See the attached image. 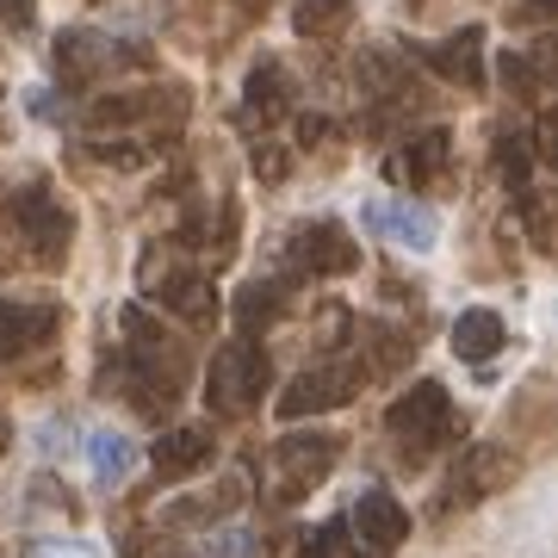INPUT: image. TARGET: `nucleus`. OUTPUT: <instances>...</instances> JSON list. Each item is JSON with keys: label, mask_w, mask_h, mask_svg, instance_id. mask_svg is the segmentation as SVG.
<instances>
[{"label": "nucleus", "mask_w": 558, "mask_h": 558, "mask_svg": "<svg viewBox=\"0 0 558 558\" xmlns=\"http://www.w3.org/2000/svg\"><path fill=\"white\" fill-rule=\"evenodd\" d=\"M119 329H124V366L106 385L131 391V403H137L143 416H168V403H174L180 385H186V348H180L143 304H124Z\"/></svg>", "instance_id": "nucleus-1"}, {"label": "nucleus", "mask_w": 558, "mask_h": 558, "mask_svg": "<svg viewBox=\"0 0 558 558\" xmlns=\"http://www.w3.org/2000/svg\"><path fill=\"white\" fill-rule=\"evenodd\" d=\"M0 223H7V236L25 248V260H32V267H62V260H69V242H75V211H69V205H62V193H50V186H20V193H7Z\"/></svg>", "instance_id": "nucleus-2"}, {"label": "nucleus", "mask_w": 558, "mask_h": 558, "mask_svg": "<svg viewBox=\"0 0 558 558\" xmlns=\"http://www.w3.org/2000/svg\"><path fill=\"white\" fill-rule=\"evenodd\" d=\"M459 428H465V422H459V410H453V398H447L440 379H416L391 410H385V435L398 440L403 459H428V453H440V447H453Z\"/></svg>", "instance_id": "nucleus-3"}, {"label": "nucleus", "mask_w": 558, "mask_h": 558, "mask_svg": "<svg viewBox=\"0 0 558 558\" xmlns=\"http://www.w3.org/2000/svg\"><path fill=\"white\" fill-rule=\"evenodd\" d=\"M267 385H274V360H267V348L248 341V336L223 341L218 354H211V366H205V403H211V416H223V422L248 416Z\"/></svg>", "instance_id": "nucleus-4"}, {"label": "nucleus", "mask_w": 558, "mask_h": 558, "mask_svg": "<svg viewBox=\"0 0 558 558\" xmlns=\"http://www.w3.org/2000/svg\"><path fill=\"white\" fill-rule=\"evenodd\" d=\"M373 379L366 373V354H336V360H317V366H304L299 379L279 391V422H304V416H323V410H341V403L354 398L360 385Z\"/></svg>", "instance_id": "nucleus-5"}, {"label": "nucleus", "mask_w": 558, "mask_h": 558, "mask_svg": "<svg viewBox=\"0 0 558 558\" xmlns=\"http://www.w3.org/2000/svg\"><path fill=\"white\" fill-rule=\"evenodd\" d=\"M336 459H341V435H323V428H311V435H279L274 453H267V484H274V502L311 497V490L336 472Z\"/></svg>", "instance_id": "nucleus-6"}, {"label": "nucleus", "mask_w": 558, "mask_h": 558, "mask_svg": "<svg viewBox=\"0 0 558 558\" xmlns=\"http://www.w3.org/2000/svg\"><path fill=\"white\" fill-rule=\"evenodd\" d=\"M50 62H57V81L69 87V94H94L106 75L149 62V50H137V44H112V38H100V32L75 25V32H62V38H57Z\"/></svg>", "instance_id": "nucleus-7"}, {"label": "nucleus", "mask_w": 558, "mask_h": 558, "mask_svg": "<svg viewBox=\"0 0 558 558\" xmlns=\"http://www.w3.org/2000/svg\"><path fill=\"white\" fill-rule=\"evenodd\" d=\"M521 472V459L509 453V447H497V440H484V447H472V453L453 465V478H447V490H440V515H453V509H472V502L497 497V490H509V478Z\"/></svg>", "instance_id": "nucleus-8"}, {"label": "nucleus", "mask_w": 558, "mask_h": 558, "mask_svg": "<svg viewBox=\"0 0 558 558\" xmlns=\"http://www.w3.org/2000/svg\"><path fill=\"white\" fill-rule=\"evenodd\" d=\"M286 260L311 279H336V274H354L360 267V242L336 218H317V223H299L286 236Z\"/></svg>", "instance_id": "nucleus-9"}, {"label": "nucleus", "mask_w": 558, "mask_h": 558, "mask_svg": "<svg viewBox=\"0 0 558 558\" xmlns=\"http://www.w3.org/2000/svg\"><path fill=\"white\" fill-rule=\"evenodd\" d=\"M348 534H354V546L366 558H391L410 539V515H403V502L391 497V490H379V484H366L354 497V509H348Z\"/></svg>", "instance_id": "nucleus-10"}, {"label": "nucleus", "mask_w": 558, "mask_h": 558, "mask_svg": "<svg viewBox=\"0 0 558 558\" xmlns=\"http://www.w3.org/2000/svg\"><path fill=\"white\" fill-rule=\"evenodd\" d=\"M143 292H149L161 311H174L180 323H193V329H211V323H218V286H211V274H199V267H161V274L143 267Z\"/></svg>", "instance_id": "nucleus-11"}, {"label": "nucleus", "mask_w": 558, "mask_h": 558, "mask_svg": "<svg viewBox=\"0 0 558 558\" xmlns=\"http://www.w3.org/2000/svg\"><path fill=\"white\" fill-rule=\"evenodd\" d=\"M360 230L391 242V248H410V255H428V248L440 242V218L416 199H373L366 211H360Z\"/></svg>", "instance_id": "nucleus-12"}, {"label": "nucleus", "mask_w": 558, "mask_h": 558, "mask_svg": "<svg viewBox=\"0 0 558 558\" xmlns=\"http://www.w3.org/2000/svg\"><path fill=\"white\" fill-rule=\"evenodd\" d=\"M168 119V131H180L186 119V87H143V94H106V100L87 106V124H156Z\"/></svg>", "instance_id": "nucleus-13"}, {"label": "nucleus", "mask_w": 558, "mask_h": 558, "mask_svg": "<svg viewBox=\"0 0 558 558\" xmlns=\"http://www.w3.org/2000/svg\"><path fill=\"white\" fill-rule=\"evenodd\" d=\"M447 168H453V137L447 131H416V137H403V149L385 156V174L398 186H410V193H428L435 180H447Z\"/></svg>", "instance_id": "nucleus-14"}, {"label": "nucleus", "mask_w": 558, "mask_h": 558, "mask_svg": "<svg viewBox=\"0 0 558 558\" xmlns=\"http://www.w3.org/2000/svg\"><path fill=\"white\" fill-rule=\"evenodd\" d=\"M416 57L428 62L440 81L465 87V94H478V87H484V32H478V25H465V32H453V38L416 44Z\"/></svg>", "instance_id": "nucleus-15"}, {"label": "nucleus", "mask_w": 558, "mask_h": 558, "mask_svg": "<svg viewBox=\"0 0 558 558\" xmlns=\"http://www.w3.org/2000/svg\"><path fill=\"white\" fill-rule=\"evenodd\" d=\"M211 453H218L211 428H205V422H186V428H168V435L149 447V465H156L161 484H180V478H193V472H205Z\"/></svg>", "instance_id": "nucleus-16"}, {"label": "nucleus", "mask_w": 558, "mask_h": 558, "mask_svg": "<svg viewBox=\"0 0 558 558\" xmlns=\"http://www.w3.org/2000/svg\"><path fill=\"white\" fill-rule=\"evenodd\" d=\"M62 329V311L57 304H25V299H0V360H20L32 348Z\"/></svg>", "instance_id": "nucleus-17"}, {"label": "nucleus", "mask_w": 558, "mask_h": 558, "mask_svg": "<svg viewBox=\"0 0 558 558\" xmlns=\"http://www.w3.org/2000/svg\"><path fill=\"white\" fill-rule=\"evenodd\" d=\"M87 465H94V484H100V490H119V484L137 472V440L119 435V428H94V435H87Z\"/></svg>", "instance_id": "nucleus-18"}, {"label": "nucleus", "mask_w": 558, "mask_h": 558, "mask_svg": "<svg viewBox=\"0 0 558 558\" xmlns=\"http://www.w3.org/2000/svg\"><path fill=\"white\" fill-rule=\"evenodd\" d=\"M242 94H248V119H260V124H274L279 112H286V106H292V81H286V69H279L274 57H260L255 69H248V87H242Z\"/></svg>", "instance_id": "nucleus-19"}, {"label": "nucleus", "mask_w": 558, "mask_h": 558, "mask_svg": "<svg viewBox=\"0 0 558 558\" xmlns=\"http://www.w3.org/2000/svg\"><path fill=\"white\" fill-rule=\"evenodd\" d=\"M502 341H509V329H502L497 311H459V323H453V354H459V360L484 366V360L497 354Z\"/></svg>", "instance_id": "nucleus-20"}, {"label": "nucleus", "mask_w": 558, "mask_h": 558, "mask_svg": "<svg viewBox=\"0 0 558 558\" xmlns=\"http://www.w3.org/2000/svg\"><path fill=\"white\" fill-rule=\"evenodd\" d=\"M546 156L534 137H521V131H502L497 137V180L509 186V199H521L527 186H534V161Z\"/></svg>", "instance_id": "nucleus-21"}, {"label": "nucleus", "mask_w": 558, "mask_h": 558, "mask_svg": "<svg viewBox=\"0 0 558 558\" xmlns=\"http://www.w3.org/2000/svg\"><path fill=\"white\" fill-rule=\"evenodd\" d=\"M292 25H299V38L329 44L354 25V0H299V7H292Z\"/></svg>", "instance_id": "nucleus-22"}, {"label": "nucleus", "mask_w": 558, "mask_h": 558, "mask_svg": "<svg viewBox=\"0 0 558 558\" xmlns=\"http://www.w3.org/2000/svg\"><path fill=\"white\" fill-rule=\"evenodd\" d=\"M286 286L279 279H255V286H242V299H236V323L242 329H255V323H274L279 311H286Z\"/></svg>", "instance_id": "nucleus-23"}, {"label": "nucleus", "mask_w": 558, "mask_h": 558, "mask_svg": "<svg viewBox=\"0 0 558 558\" xmlns=\"http://www.w3.org/2000/svg\"><path fill=\"white\" fill-rule=\"evenodd\" d=\"M299 558H366L354 546V534H348V521H317L311 534H304Z\"/></svg>", "instance_id": "nucleus-24"}, {"label": "nucleus", "mask_w": 558, "mask_h": 558, "mask_svg": "<svg viewBox=\"0 0 558 558\" xmlns=\"http://www.w3.org/2000/svg\"><path fill=\"white\" fill-rule=\"evenodd\" d=\"M87 156L106 161V168H119V174H131V168H149L156 161V143H131V137H112V143H87Z\"/></svg>", "instance_id": "nucleus-25"}, {"label": "nucleus", "mask_w": 558, "mask_h": 558, "mask_svg": "<svg viewBox=\"0 0 558 558\" xmlns=\"http://www.w3.org/2000/svg\"><path fill=\"white\" fill-rule=\"evenodd\" d=\"M255 553H260L255 534H248V527H236V521L205 534V558H255Z\"/></svg>", "instance_id": "nucleus-26"}, {"label": "nucleus", "mask_w": 558, "mask_h": 558, "mask_svg": "<svg viewBox=\"0 0 558 558\" xmlns=\"http://www.w3.org/2000/svg\"><path fill=\"white\" fill-rule=\"evenodd\" d=\"M502 81H509V87H515V100H527V106L546 100V81H539V69L527 57H502Z\"/></svg>", "instance_id": "nucleus-27"}, {"label": "nucleus", "mask_w": 558, "mask_h": 558, "mask_svg": "<svg viewBox=\"0 0 558 558\" xmlns=\"http://www.w3.org/2000/svg\"><path fill=\"white\" fill-rule=\"evenodd\" d=\"M20 558H100L87 539H62V534H50V539H25V553Z\"/></svg>", "instance_id": "nucleus-28"}, {"label": "nucleus", "mask_w": 558, "mask_h": 558, "mask_svg": "<svg viewBox=\"0 0 558 558\" xmlns=\"http://www.w3.org/2000/svg\"><path fill=\"white\" fill-rule=\"evenodd\" d=\"M38 0H0V32H32Z\"/></svg>", "instance_id": "nucleus-29"}, {"label": "nucleus", "mask_w": 558, "mask_h": 558, "mask_svg": "<svg viewBox=\"0 0 558 558\" xmlns=\"http://www.w3.org/2000/svg\"><path fill=\"white\" fill-rule=\"evenodd\" d=\"M255 174H260V180H286V156H279V143H274V137H260V143H255Z\"/></svg>", "instance_id": "nucleus-30"}, {"label": "nucleus", "mask_w": 558, "mask_h": 558, "mask_svg": "<svg viewBox=\"0 0 558 558\" xmlns=\"http://www.w3.org/2000/svg\"><path fill=\"white\" fill-rule=\"evenodd\" d=\"M299 137H304V143L329 137V119H317V112H311V119H299Z\"/></svg>", "instance_id": "nucleus-31"}, {"label": "nucleus", "mask_w": 558, "mask_h": 558, "mask_svg": "<svg viewBox=\"0 0 558 558\" xmlns=\"http://www.w3.org/2000/svg\"><path fill=\"white\" fill-rule=\"evenodd\" d=\"M521 13H534V20H546V13H553V0H521Z\"/></svg>", "instance_id": "nucleus-32"}, {"label": "nucleus", "mask_w": 558, "mask_h": 558, "mask_svg": "<svg viewBox=\"0 0 558 558\" xmlns=\"http://www.w3.org/2000/svg\"><path fill=\"white\" fill-rule=\"evenodd\" d=\"M7 435H13V422L0 416V453H7Z\"/></svg>", "instance_id": "nucleus-33"}, {"label": "nucleus", "mask_w": 558, "mask_h": 558, "mask_svg": "<svg viewBox=\"0 0 558 558\" xmlns=\"http://www.w3.org/2000/svg\"><path fill=\"white\" fill-rule=\"evenodd\" d=\"M260 7H267V0H260Z\"/></svg>", "instance_id": "nucleus-34"}]
</instances>
